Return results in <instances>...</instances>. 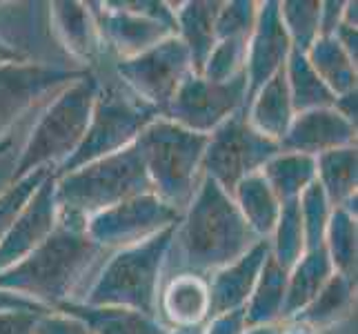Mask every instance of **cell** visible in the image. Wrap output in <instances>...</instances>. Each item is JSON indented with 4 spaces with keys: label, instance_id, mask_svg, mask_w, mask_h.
Wrapping results in <instances>:
<instances>
[{
    "label": "cell",
    "instance_id": "cell-43",
    "mask_svg": "<svg viewBox=\"0 0 358 334\" xmlns=\"http://www.w3.org/2000/svg\"><path fill=\"white\" fill-rule=\"evenodd\" d=\"M343 0H327V3H320V22L318 29L320 36H334L336 27L341 25L343 18Z\"/></svg>",
    "mask_w": 358,
    "mask_h": 334
},
{
    "label": "cell",
    "instance_id": "cell-13",
    "mask_svg": "<svg viewBox=\"0 0 358 334\" xmlns=\"http://www.w3.org/2000/svg\"><path fill=\"white\" fill-rule=\"evenodd\" d=\"M0 41L29 65L83 69L58 47L49 22V3H0Z\"/></svg>",
    "mask_w": 358,
    "mask_h": 334
},
{
    "label": "cell",
    "instance_id": "cell-16",
    "mask_svg": "<svg viewBox=\"0 0 358 334\" xmlns=\"http://www.w3.org/2000/svg\"><path fill=\"white\" fill-rule=\"evenodd\" d=\"M58 225L56 179L49 174L24 205L20 216L0 243V274L24 261L36 247L45 243Z\"/></svg>",
    "mask_w": 358,
    "mask_h": 334
},
{
    "label": "cell",
    "instance_id": "cell-14",
    "mask_svg": "<svg viewBox=\"0 0 358 334\" xmlns=\"http://www.w3.org/2000/svg\"><path fill=\"white\" fill-rule=\"evenodd\" d=\"M98 36L105 47V54L116 60H127L145 54L169 36H176L167 25L145 18L141 14L120 7L118 0H103V3H87Z\"/></svg>",
    "mask_w": 358,
    "mask_h": 334
},
{
    "label": "cell",
    "instance_id": "cell-7",
    "mask_svg": "<svg viewBox=\"0 0 358 334\" xmlns=\"http://www.w3.org/2000/svg\"><path fill=\"white\" fill-rule=\"evenodd\" d=\"M205 134L189 132L158 116L136 139L154 194L182 214L203 181Z\"/></svg>",
    "mask_w": 358,
    "mask_h": 334
},
{
    "label": "cell",
    "instance_id": "cell-38",
    "mask_svg": "<svg viewBox=\"0 0 358 334\" xmlns=\"http://www.w3.org/2000/svg\"><path fill=\"white\" fill-rule=\"evenodd\" d=\"M258 16V3L254 0H229L220 3L216 16V41L225 39H250Z\"/></svg>",
    "mask_w": 358,
    "mask_h": 334
},
{
    "label": "cell",
    "instance_id": "cell-19",
    "mask_svg": "<svg viewBox=\"0 0 358 334\" xmlns=\"http://www.w3.org/2000/svg\"><path fill=\"white\" fill-rule=\"evenodd\" d=\"M269 256V239H261L250 252L243 254L238 261L216 270L207 277L209 290V316H218L231 310H243L250 301L261 277V270Z\"/></svg>",
    "mask_w": 358,
    "mask_h": 334
},
{
    "label": "cell",
    "instance_id": "cell-9",
    "mask_svg": "<svg viewBox=\"0 0 358 334\" xmlns=\"http://www.w3.org/2000/svg\"><path fill=\"white\" fill-rule=\"evenodd\" d=\"M112 67L120 83L160 116L182 81L194 74L189 52L178 36H169L136 58L116 60Z\"/></svg>",
    "mask_w": 358,
    "mask_h": 334
},
{
    "label": "cell",
    "instance_id": "cell-40",
    "mask_svg": "<svg viewBox=\"0 0 358 334\" xmlns=\"http://www.w3.org/2000/svg\"><path fill=\"white\" fill-rule=\"evenodd\" d=\"M31 334H94V332L85 321L76 316L58 310H49L36 319Z\"/></svg>",
    "mask_w": 358,
    "mask_h": 334
},
{
    "label": "cell",
    "instance_id": "cell-26",
    "mask_svg": "<svg viewBox=\"0 0 358 334\" xmlns=\"http://www.w3.org/2000/svg\"><path fill=\"white\" fill-rule=\"evenodd\" d=\"M231 199L241 209L243 218L247 221V225L252 228L256 237L269 239L278 223L280 201L276 199V194L271 192V188L267 185L261 172L243 179L236 185V190L231 192Z\"/></svg>",
    "mask_w": 358,
    "mask_h": 334
},
{
    "label": "cell",
    "instance_id": "cell-5",
    "mask_svg": "<svg viewBox=\"0 0 358 334\" xmlns=\"http://www.w3.org/2000/svg\"><path fill=\"white\" fill-rule=\"evenodd\" d=\"M174 228L176 225L163 230L145 243L109 254L80 303L125 307L158 319V290L163 283L165 254Z\"/></svg>",
    "mask_w": 358,
    "mask_h": 334
},
{
    "label": "cell",
    "instance_id": "cell-35",
    "mask_svg": "<svg viewBox=\"0 0 358 334\" xmlns=\"http://www.w3.org/2000/svg\"><path fill=\"white\" fill-rule=\"evenodd\" d=\"M299 209H301V221H303V234H305V250H318L323 247L325 241V230L329 216L334 212V207L329 205L327 196L323 188L314 181L310 188H307L301 199H299Z\"/></svg>",
    "mask_w": 358,
    "mask_h": 334
},
{
    "label": "cell",
    "instance_id": "cell-21",
    "mask_svg": "<svg viewBox=\"0 0 358 334\" xmlns=\"http://www.w3.org/2000/svg\"><path fill=\"white\" fill-rule=\"evenodd\" d=\"M354 314H356V281L334 272L331 279L325 283V288L316 294V299L287 321L310 326L312 330L323 334L352 323Z\"/></svg>",
    "mask_w": 358,
    "mask_h": 334
},
{
    "label": "cell",
    "instance_id": "cell-30",
    "mask_svg": "<svg viewBox=\"0 0 358 334\" xmlns=\"http://www.w3.org/2000/svg\"><path fill=\"white\" fill-rule=\"evenodd\" d=\"M305 56L334 96L356 90V63L343 52L334 36H318Z\"/></svg>",
    "mask_w": 358,
    "mask_h": 334
},
{
    "label": "cell",
    "instance_id": "cell-11",
    "mask_svg": "<svg viewBox=\"0 0 358 334\" xmlns=\"http://www.w3.org/2000/svg\"><path fill=\"white\" fill-rule=\"evenodd\" d=\"M180 216L178 209L160 201L156 194H143L98 212L85 223V232L105 250L116 252L154 239L163 230L176 225Z\"/></svg>",
    "mask_w": 358,
    "mask_h": 334
},
{
    "label": "cell",
    "instance_id": "cell-33",
    "mask_svg": "<svg viewBox=\"0 0 358 334\" xmlns=\"http://www.w3.org/2000/svg\"><path fill=\"white\" fill-rule=\"evenodd\" d=\"M307 250H305V234H303L299 201L282 203L278 223L269 237V254L280 267H285L289 272L301 261V256Z\"/></svg>",
    "mask_w": 358,
    "mask_h": 334
},
{
    "label": "cell",
    "instance_id": "cell-25",
    "mask_svg": "<svg viewBox=\"0 0 358 334\" xmlns=\"http://www.w3.org/2000/svg\"><path fill=\"white\" fill-rule=\"evenodd\" d=\"M331 274H334V265H331L325 247L305 252L301 261L289 270L282 319L287 321L294 314H299L305 305H310L316 299V294L325 288Z\"/></svg>",
    "mask_w": 358,
    "mask_h": 334
},
{
    "label": "cell",
    "instance_id": "cell-6",
    "mask_svg": "<svg viewBox=\"0 0 358 334\" xmlns=\"http://www.w3.org/2000/svg\"><path fill=\"white\" fill-rule=\"evenodd\" d=\"M96 94L98 78L94 71H90L49 101L29 130L14 172V181L43 167L56 172L78 150L90 125Z\"/></svg>",
    "mask_w": 358,
    "mask_h": 334
},
{
    "label": "cell",
    "instance_id": "cell-22",
    "mask_svg": "<svg viewBox=\"0 0 358 334\" xmlns=\"http://www.w3.org/2000/svg\"><path fill=\"white\" fill-rule=\"evenodd\" d=\"M247 123L267 139L280 143L294 120V107L287 90L285 69H280L271 81L258 90L245 107Z\"/></svg>",
    "mask_w": 358,
    "mask_h": 334
},
{
    "label": "cell",
    "instance_id": "cell-50",
    "mask_svg": "<svg viewBox=\"0 0 358 334\" xmlns=\"http://www.w3.org/2000/svg\"><path fill=\"white\" fill-rule=\"evenodd\" d=\"M205 326V323H203ZM203 326H192V328H176L169 330V334H203Z\"/></svg>",
    "mask_w": 358,
    "mask_h": 334
},
{
    "label": "cell",
    "instance_id": "cell-3",
    "mask_svg": "<svg viewBox=\"0 0 358 334\" xmlns=\"http://www.w3.org/2000/svg\"><path fill=\"white\" fill-rule=\"evenodd\" d=\"M54 179L58 216L83 225L98 212H105L122 201L154 194L136 145Z\"/></svg>",
    "mask_w": 358,
    "mask_h": 334
},
{
    "label": "cell",
    "instance_id": "cell-4",
    "mask_svg": "<svg viewBox=\"0 0 358 334\" xmlns=\"http://www.w3.org/2000/svg\"><path fill=\"white\" fill-rule=\"evenodd\" d=\"M112 65L114 60H105L101 67L94 69L98 78V94L87 132L78 150L54 172V176L69 174L92 160L127 150L136 143L141 132L160 116L154 107L143 103L120 83Z\"/></svg>",
    "mask_w": 358,
    "mask_h": 334
},
{
    "label": "cell",
    "instance_id": "cell-45",
    "mask_svg": "<svg viewBox=\"0 0 358 334\" xmlns=\"http://www.w3.org/2000/svg\"><path fill=\"white\" fill-rule=\"evenodd\" d=\"M334 39L343 47V52L356 63V60H358V32H356V27H350V25L341 22L336 27V32H334Z\"/></svg>",
    "mask_w": 358,
    "mask_h": 334
},
{
    "label": "cell",
    "instance_id": "cell-42",
    "mask_svg": "<svg viewBox=\"0 0 358 334\" xmlns=\"http://www.w3.org/2000/svg\"><path fill=\"white\" fill-rule=\"evenodd\" d=\"M45 312H24V310H11L0 312V334H31L36 319Z\"/></svg>",
    "mask_w": 358,
    "mask_h": 334
},
{
    "label": "cell",
    "instance_id": "cell-17",
    "mask_svg": "<svg viewBox=\"0 0 358 334\" xmlns=\"http://www.w3.org/2000/svg\"><path fill=\"white\" fill-rule=\"evenodd\" d=\"M49 22L58 47L78 67L94 71L105 60H112L105 54L87 3H73V0L49 3Z\"/></svg>",
    "mask_w": 358,
    "mask_h": 334
},
{
    "label": "cell",
    "instance_id": "cell-12",
    "mask_svg": "<svg viewBox=\"0 0 358 334\" xmlns=\"http://www.w3.org/2000/svg\"><path fill=\"white\" fill-rule=\"evenodd\" d=\"M90 69H54L38 65H0V143L29 111L83 78Z\"/></svg>",
    "mask_w": 358,
    "mask_h": 334
},
{
    "label": "cell",
    "instance_id": "cell-20",
    "mask_svg": "<svg viewBox=\"0 0 358 334\" xmlns=\"http://www.w3.org/2000/svg\"><path fill=\"white\" fill-rule=\"evenodd\" d=\"M209 316L207 279L174 274L163 279L158 290V321L169 330L203 326Z\"/></svg>",
    "mask_w": 358,
    "mask_h": 334
},
{
    "label": "cell",
    "instance_id": "cell-46",
    "mask_svg": "<svg viewBox=\"0 0 358 334\" xmlns=\"http://www.w3.org/2000/svg\"><path fill=\"white\" fill-rule=\"evenodd\" d=\"M334 107L338 114L345 118V120H350L356 125V114H358V92H348V94H341L334 98Z\"/></svg>",
    "mask_w": 358,
    "mask_h": 334
},
{
    "label": "cell",
    "instance_id": "cell-29",
    "mask_svg": "<svg viewBox=\"0 0 358 334\" xmlns=\"http://www.w3.org/2000/svg\"><path fill=\"white\" fill-rule=\"evenodd\" d=\"M271 192L282 203L299 201L301 194L316 181V158L305 154L280 152L261 169Z\"/></svg>",
    "mask_w": 358,
    "mask_h": 334
},
{
    "label": "cell",
    "instance_id": "cell-31",
    "mask_svg": "<svg viewBox=\"0 0 358 334\" xmlns=\"http://www.w3.org/2000/svg\"><path fill=\"white\" fill-rule=\"evenodd\" d=\"M285 78L287 90L292 98L294 114H303V111L323 109L334 105V94L327 85L320 81V76L314 71L305 54L292 49L285 63Z\"/></svg>",
    "mask_w": 358,
    "mask_h": 334
},
{
    "label": "cell",
    "instance_id": "cell-15",
    "mask_svg": "<svg viewBox=\"0 0 358 334\" xmlns=\"http://www.w3.org/2000/svg\"><path fill=\"white\" fill-rule=\"evenodd\" d=\"M292 52V43L287 32L280 22L278 3L265 0L258 3V16L254 32L247 41V58H245V76H247V101L271 81L280 69H285L287 56Z\"/></svg>",
    "mask_w": 358,
    "mask_h": 334
},
{
    "label": "cell",
    "instance_id": "cell-36",
    "mask_svg": "<svg viewBox=\"0 0 358 334\" xmlns=\"http://www.w3.org/2000/svg\"><path fill=\"white\" fill-rule=\"evenodd\" d=\"M49 174H54V169H47V167L36 169L31 174L14 181L7 190L0 192V243H3L7 232L11 230V225H14L16 218L24 209V205L29 203V199L45 183Z\"/></svg>",
    "mask_w": 358,
    "mask_h": 334
},
{
    "label": "cell",
    "instance_id": "cell-47",
    "mask_svg": "<svg viewBox=\"0 0 358 334\" xmlns=\"http://www.w3.org/2000/svg\"><path fill=\"white\" fill-rule=\"evenodd\" d=\"M243 334H285V321H274V323L247 326Z\"/></svg>",
    "mask_w": 358,
    "mask_h": 334
},
{
    "label": "cell",
    "instance_id": "cell-1",
    "mask_svg": "<svg viewBox=\"0 0 358 334\" xmlns=\"http://www.w3.org/2000/svg\"><path fill=\"white\" fill-rule=\"evenodd\" d=\"M261 241L247 225L231 194L203 176L192 203L176 223L165 254L163 279L174 274L209 277L238 261Z\"/></svg>",
    "mask_w": 358,
    "mask_h": 334
},
{
    "label": "cell",
    "instance_id": "cell-23",
    "mask_svg": "<svg viewBox=\"0 0 358 334\" xmlns=\"http://www.w3.org/2000/svg\"><path fill=\"white\" fill-rule=\"evenodd\" d=\"M176 16V36L185 43L192 58L194 74H201L207 56L216 45V16L220 3L209 0H187V3H171Z\"/></svg>",
    "mask_w": 358,
    "mask_h": 334
},
{
    "label": "cell",
    "instance_id": "cell-28",
    "mask_svg": "<svg viewBox=\"0 0 358 334\" xmlns=\"http://www.w3.org/2000/svg\"><path fill=\"white\" fill-rule=\"evenodd\" d=\"M316 181L323 188L331 207H343L352 201L358 185V150L343 147V150L325 152L316 156Z\"/></svg>",
    "mask_w": 358,
    "mask_h": 334
},
{
    "label": "cell",
    "instance_id": "cell-34",
    "mask_svg": "<svg viewBox=\"0 0 358 334\" xmlns=\"http://www.w3.org/2000/svg\"><path fill=\"white\" fill-rule=\"evenodd\" d=\"M278 14L292 49L307 54V49L320 36V3L318 0H285V3H278Z\"/></svg>",
    "mask_w": 358,
    "mask_h": 334
},
{
    "label": "cell",
    "instance_id": "cell-18",
    "mask_svg": "<svg viewBox=\"0 0 358 334\" xmlns=\"http://www.w3.org/2000/svg\"><path fill=\"white\" fill-rule=\"evenodd\" d=\"M280 152L320 156L325 152L356 147V125L345 120L334 107L296 114L289 130L280 139Z\"/></svg>",
    "mask_w": 358,
    "mask_h": 334
},
{
    "label": "cell",
    "instance_id": "cell-24",
    "mask_svg": "<svg viewBox=\"0 0 358 334\" xmlns=\"http://www.w3.org/2000/svg\"><path fill=\"white\" fill-rule=\"evenodd\" d=\"M58 312L71 314L90 326L94 334H169L158 319L125 307H96L85 303H63Z\"/></svg>",
    "mask_w": 358,
    "mask_h": 334
},
{
    "label": "cell",
    "instance_id": "cell-49",
    "mask_svg": "<svg viewBox=\"0 0 358 334\" xmlns=\"http://www.w3.org/2000/svg\"><path fill=\"white\" fill-rule=\"evenodd\" d=\"M285 334H320V332L312 330L310 326L296 323V321H285Z\"/></svg>",
    "mask_w": 358,
    "mask_h": 334
},
{
    "label": "cell",
    "instance_id": "cell-48",
    "mask_svg": "<svg viewBox=\"0 0 358 334\" xmlns=\"http://www.w3.org/2000/svg\"><path fill=\"white\" fill-rule=\"evenodd\" d=\"M0 65H29V63L0 41Z\"/></svg>",
    "mask_w": 358,
    "mask_h": 334
},
{
    "label": "cell",
    "instance_id": "cell-8",
    "mask_svg": "<svg viewBox=\"0 0 358 334\" xmlns=\"http://www.w3.org/2000/svg\"><path fill=\"white\" fill-rule=\"evenodd\" d=\"M276 154L280 145L258 134L241 109L209 134L201 169L203 176L231 194L243 179L258 174Z\"/></svg>",
    "mask_w": 358,
    "mask_h": 334
},
{
    "label": "cell",
    "instance_id": "cell-10",
    "mask_svg": "<svg viewBox=\"0 0 358 334\" xmlns=\"http://www.w3.org/2000/svg\"><path fill=\"white\" fill-rule=\"evenodd\" d=\"M247 76L245 71L225 83H212L199 74H189L163 111V118L176 125L209 136L236 111L245 109Z\"/></svg>",
    "mask_w": 358,
    "mask_h": 334
},
{
    "label": "cell",
    "instance_id": "cell-32",
    "mask_svg": "<svg viewBox=\"0 0 358 334\" xmlns=\"http://www.w3.org/2000/svg\"><path fill=\"white\" fill-rule=\"evenodd\" d=\"M358 232H356V216L336 207L329 216L323 247L334 265L336 274H343L356 281V256H358Z\"/></svg>",
    "mask_w": 358,
    "mask_h": 334
},
{
    "label": "cell",
    "instance_id": "cell-39",
    "mask_svg": "<svg viewBox=\"0 0 358 334\" xmlns=\"http://www.w3.org/2000/svg\"><path fill=\"white\" fill-rule=\"evenodd\" d=\"M49 105L43 103L41 107H36L34 111H29L27 118H24L20 125L11 132L7 139L0 143V192L7 190L11 183H14V172H16V165H18V158L22 154V147L27 143V136H29V130L34 125V120L38 118V114Z\"/></svg>",
    "mask_w": 358,
    "mask_h": 334
},
{
    "label": "cell",
    "instance_id": "cell-37",
    "mask_svg": "<svg viewBox=\"0 0 358 334\" xmlns=\"http://www.w3.org/2000/svg\"><path fill=\"white\" fill-rule=\"evenodd\" d=\"M250 41V39H247ZM247 41L245 39H225L216 41L212 54L207 56L205 67L199 76L212 81V83H225L236 78L245 71V58H247Z\"/></svg>",
    "mask_w": 358,
    "mask_h": 334
},
{
    "label": "cell",
    "instance_id": "cell-27",
    "mask_svg": "<svg viewBox=\"0 0 358 334\" xmlns=\"http://www.w3.org/2000/svg\"><path fill=\"white\" fill-rule=\"evenodd\" d=\"M287 277L289 272L280 267L271 254L261 270V277L256 281V288L245 305V321L247 326L274 323V321H285V296H287Z\"/></svg>",
    "mask_w": 358,
    "mask_h": 334
},
{
    "label": "cell",
    "instance_id": "cell-2",
    "mask_svg": "<svg viewBox=\"0 0 358 334\" xmlns=\"http://www.w3.org/2000/svg\"><path fill=\"white\" fill-rule=\"evenodd\" d=\"M109 254L87 237L83 223L58 216L49 239L24 261L0 274V290L49 310L63 303H80Z\"/></svg>",
    "mask_w": 358,
    "mask_h": 334
},
{
    "label": "cell",
    "instance_id": "cell-41",
    "mask_svg": "<svg viewBox=\"0 0 358 334\" xmlns=\"http://www.w3.org/2000/svg\"><path fill=\"white\" fill-rule=\"evenodd\" d=\"M247 328L245 307L243 310H231L225 314H218L205 321L203 334H243Z\"/></svg>",
    "mask_w": 358,
    "mask_h": 334
},
{
    "label": "cell",
    "instance_id": "cell-44",
    "mask_svg": "<svg viewBox=\"0 0 358 334\" xmlns=\"http://www.w3.org/2000/svg\"><path fill=\"white\" fill-rule=\"evenodd\" d=\"M11 310H24V312H49V307H43L29 299H22L18 294H9L0 290V312H11Z\"/></svg>",
    "mask_w": 358,
    "mask_h": 334
}]
</instances>
